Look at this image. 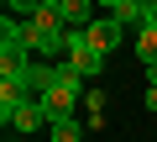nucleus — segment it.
<instances>
[{"label": "nucleus", "instance_id": "1", "mask_svg": "<svg viewBox=\"0 0 157 142\" xmlns=\"http://www.w3.org/2000/svg\"><path fill=\"white\" fill-rule=\"evenodd\" d=\"M63 63H73L84 79H100V74H105V53H100V47H89V42H84V32H73V26H68V58H63Z\"/></svg>", "mask_w": 157, "mask_h": 142}, {"label": "nucleus", "instance_id": "2", "mask_svg": "<svg viewBox=\"0 0 157 142\" xmlns=\"http://www.w3.org/2000/svg\"><path fill=\"white\" fill-rule=\"evenodd\" d=\"M84 42H89V47H100V53L110 58V53H115V47L126 42V26H121L115 16H94V21L84 26Z\"/></svg>", "mask_w": 157, "mask_h": 142}, {"label": "nucleus", "instance_id": "3", "mask_svg": "<svg viewBox=\"0 0 157 142\" xmlns=\"http://www.w3.org/2000/svg\"><path fill=\"white\" fill-rule=\"evenodd\" d=\"M0 47H16V53H32L37 58V32L26 16H6L0 21Z\"/></svg>", "mask_w": 157, "mask_h": 142}, {"label": "nucleus", "instance_id": "4", "mask_svg": "<svg viewBox=\"0 0 157 142\" xmlns=\"http://www.w3.org/2000/svg\"><path fill=\"white\" fill-rule=\"evenodd\" d=\"M0 126H16V132L26 137V132L47 126V111H42V105H37V95H32V100H21V105H16L11 116H0Z\"/></svg>", "mask_w": 157, "mask_h": 142}, {"label": "nucleus", "instance_id": "5", "mask_svg": "<svg viewBox=\"0 0 157 142\" xmlns=\"http://www.w3.org/2000/svg\"><path fill=\"white\" fill-rule=\"evenodd\" d=\"M84 126H89V121H78V116H63V121H47L52 142H84Z\"/></svg>", "mask_w": 157, "mask_h": 142}, {"label": "nucleus", "instance_id": "6", "mask_svg": "<svg viewBox=\"0 0 157 142\" xmlns=\"http://www.w3.org/2000/svg\"><path fill=\"white\" fill-rule=\"evenodd\" d=\"M136 58H141V68L157 63V26H136Z\"/></svg>", "mask_w": 157, "mask_h": 142}, {"label": "nucleus", "instance_id": "7", "mask_svg": "<svg viewBox=\"0 0 157 142\" xmlns=\"http://www.w3.org/2000/svg\"><path fill=\"white\" fill-rule=\"evenodd\" d=\"M84 121L89 126H105V90H89L84 95Z\"/></svg>", "mask_w": 157, "mask_h": 142}, {"label": "nucleus", "instance_id": "8", "mask_svg": "<svg viewBox=\"0 0 157 142\" xmlns=\"http://www.w3.org/2000/svg\"><path fill=\"white\" fill-rule=\"evenodd\" d=\"M37 0H6V16H32Z\"/></svg>", "mask_w": 157, "mask_h": 142}, {"label": "nucleus", "instance_id": "9", "mask_svg": "<svg viewBox=\"0 0 157 142\" xmlns=\"http://www.w3.org/2000/svg\"><path fill=\"white\" fill-rule=\"evenodd\" d=\"M94 6H100V11H105V16H115V11H121V6H126V0H94Z\"/></svg>", "mask_w": 157, "mask_h": 142}, {"label": "nucleus", "instance_id": "10", "mask_svg": "<svg viewBox=\"0 0 157 142\" xmlns=\"http://www.w3.org/2000/svg\"><path fill=\"white\" fill-rule=\"evenodd\" d=\"M147 90H157V63H147Z\"/></svg>", "mask_w": 157, "mask_h": 142}, {"label": "nucleus", "instance_id": "11", "mask_svg": "<svg viewBox=\"0 0 157 142\" xmlns=\"http://www.w3.org/2000/svg\"><path fill=\"white\" fill-rule=\"evenodd\" d=\"M147 26H157V0H147Z\"/></svg>", "mask_w": 157, "mask_h": 142}, {"label": "nucleus", "instance_id": "12", "mask_svg": "<svg viewBox=\"0 0 157 142\" xmlns=\"http://www.w3.org/2000/svg\"><path fill=\"white\" fill-rule=\"evenodd\" d=\"M37 6H63V0H37Z\"/></svg>", "mask_w": 157, "mask_h": 142}, {"label": "nucleus", "instance_id": "13", "mask_svg": "<svg viewBox=\"0 0 157 142\" xmlns=\"http://www.w3.org/2000/svg\"><path fill=\"white\" fill-rule=\"evenodd\" d=\"M131 6H147V0H131Z\"/></svg>", "mask_w": 157, "mask_h": 142}]
</instances>
